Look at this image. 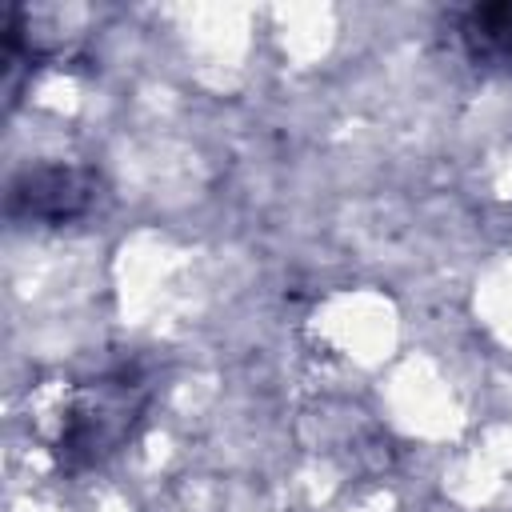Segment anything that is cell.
Instances as JSON below:
<instances>
[{"label": "cell", "instance_id": "obj_1", "mask_svg": "<svg viewBox=\"0 0 512 512\" xmlns=\"http://www.w3.org/2000/svg\"><path fill=\"white\" fill-rule=\"evenodd\" d=\"M132 392L128 388H112V384H100L96 396L72 416V424L64 428V456L68 460H92L100 452H108L132 424Z\"/></svg>", "mask_w": 512, "mask_h": 512}, {"label": "cell", "instance_id": "obj_3", "mask_svg": "<svg viewBox=\"0 0 512 512\" xmlns=\"http://www.w3.org/2000/svg\"><path fill=\"white\" fill-rule=\"evenodd\" d=\"M468 44L476 56H512V4H484L468 16Z\"/></svg>", "mask_w": 512, "mask_h": 512}, {"label": "cell", "instance_id": "obj_2", "mask_svg": "<svg viewBox=\"0 0 512 512\" xmlns=\"http://www.w3.org/2000/svg\"><path fill=\"white\" fill-rule=\"evenodd\" d=\"M92 200V176L80 168H36L12 188V208L40 220H68Z\"/></svg>", "mask_w": 512, "mask_h": 512}]
</instances>
